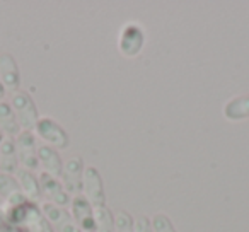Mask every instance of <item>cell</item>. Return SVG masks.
Wrapping results in <instances>:
<instances>
[{"label": "cell", "instance_id": "6da1fadb", "mask_svg": "<svg viewBox=\"0 0 249 232\" xmlns=\"http://www.w3.org/2000/svg\"><path fill=\"white\" fill-rule=\"evenodd\" d=\"M11 106L16 114V118H18L21 130H31L33 132L41 116H39L38 106H36L31 94L26 92V90H18L16 94H12Z\"/></svg>", "mask_w": 249, "mask_h": 232}, {"label": "cell", "instance_id": "7a4b0ae2", "mask_svg": "<svg viewBox=\"0 0 249 232\" xmlns=\"http://www.w3.org/2000/svg\"><path fill=\"white\" fill-rule=\"evenodd\" d=\"M35 135L36 139H41L43 142H46L50 147L60 150H65L70 145V137L67 133V130L63 128L60 123H56L50 116H43L39 118V122L35 126Z\"/></svg>", "mask_w": 249, "mask_h": 232}, {"label": "cell", "instance_id": "3957f363", "mask_svg": "<svg viewBox=\"0 0 249 232\" xmlns=\"http://www.w3.org/2000/svg\"><path fill=\"white\" fill-rule=\"evenodd\" d=\"M143 45H145V31L137 22H128L124 24L120 31L118 38V50L126 58H135L142 53Z\"/></svg>", "mask_w": 249, "mask_h": 232}, {"label": "cell", "instance_id": "277c9868", "mask_svg": "<svg viewBox=\"0 0 249 232\" xmlns=\"http://www.w3.org/2000/svg\"><path fill=\"white\" fill-rule=\"evenodd\" d=\"M16 150H18V159L24 169H29L35 173L39 167L38 161V140H36L35 132L31 130H21L18 137H16Z\"/></svg>", "mask_w": 249, "mask_h": 232}, {"label": "cell", "instance_id": "5b68a950", "mask_svg": "<svg viewBox=\"0 0 249 232\" xmlns=\"http://www.w3.org/2000/svg\"><path fill=\"white\" fill-rule=\"evenodd\" d=\"M82 195L90 201L92 207H104L106 205V190L99 169L94 166H86L82 181Z\"/></svg>", "mask_w": 249, "mask_h": 232}, {"label": "cell", "instance_id": "8992f818", "mask_svg": "<svg viewBox=\"0 0 249 232\" xmlns=\"http://www.w3.org/2000/svg\"><path fill=\"white\" fill-rule=\"evenodd\" d=\"M84 161L82 157L73 156L70 157L67 162H63V171L60 181L65 186V190L69 191L70 196H77L82 195V181H84Z\"/></svg>", "mask_w": 249, "mask_h": 232}, {"label": "cell", "instance_id": "52a82bcc", "mask_svg": "<svg viewBox=\"0 0 249 232\" xmlns=\"http://www.w3.org/2000/svg\"><path fill=\"white\" fill-rule=\"evenodd\" d=\"M39 186H41V198H45L48 203L63 208L72 203V196L69 195V191L65 190V186H63L58 178L41 173L39 174Z\"/></svg>", "mask_w": 249, "mask_h": 232}, {"label": "cell", "instance_id": "ba28073f", "mask_svg": "<svg viewBox=\"0 0 249 232\" xmlns=\"http://www.w3.org/2000/svg\"><path fill=\"white\" fill-rule=\"evenodd\" d=\"M39 207H41V212L46 217V220L55 229V232H82L73 222L70 212L65 210L63 207H56V205L48 203V201L41 203Z\"/></svg>", "mask_w": 249, "mask_h": 232}, {"label": "cell", "instance_id": "9c48e42d", "mask_svg": "<svg viewBox=\"0 0 249 232\" xmlns=\"http://www.w3.org/2000/svg\"><path fill=\"white\" fill-rule=\"evenodd\" d=\"M70 215H72L73 222L82 232H94L96 231V224H94V207L90 201L87 200L84 195H77L72 196V203H70Z\"/></svg>", "mask_w": 249, "mask_h": 232}, {"label": "cell", "instance_id": "30bf717a", "mask_svg": "<svg viewBox=\"0 0 249 232\" xmlns=\"http://www.w3.org/2000/svg\"><path fill=\"white\" fill-rule=\"evenodd\" d=\"M0 80L9 92L16 94L18 90H21V72H19L18 62L11 53L0 55Z\"/></svg>", "mask_w": 249, "mask_h": 232}, {"label": "cell", "instance_id": "8fae6325", "mask_svg": "<svg viewBox=\"0 0 249 232\" xmlns=\"http://www.w3.org/2000/svg\"><path fill=\"white\" fill-rule=\"evenodd\" d=\"M38 161H39V167L43 169V173L60 179L62 171H63V161L58 150L50 145H39Z\"/></svg>", "mask_w": 249, "mask_h": 232}, {"label": "cell", "instance_id": "7c38bea8", "mask_svg": "<svg viewBox=\"0 0 249 232\" xmlns=\"http://www.w3.org/2000/svg\"><path fill=\"white\" fill-rule=\"evenodd\" d=\"M16 179H18L21 191L24 193V196L31 201L38 203L41 200V186H39V178L36 176L33 171L24 169V167H19L18 173H16Z\"/></svg>", "mask_w": 249, "mask_h": 232}, {"label": "cell", "instance_id": "4fadbf2b", "mask_svg": "<svg viewBox=\"0 0 249 232\" xmlns=\"http://www.w3.org/2000/svg\"><path fill=\"white\" fill-rule=\"evenodd\" d=\"M224 118L229 122H242V120L249 118V94H242V96L231 97L227 103L224 104Z\"/></svg>", "mask_w": 249, "mask_h": 232}, {"label": "cell", "instance_id": "5bb4252c", "mask_svg": "<svg viewBox=\"0 0 249 232\" xmlns=\"http://www.w3.org/2000/svg\"><path fill=\"white\" fill-rule=\"evenodd\" d=\"M19 169L18 150H16V140L12 137H5L0 145V173L16 174Z\"/></svg>", "mask_w": 249, "mask_h": 232}, {"label": "cell", "instance_id": "9a60e30c", "mask_svg": "<svg viewBox=\"0 0 249 232\" xmlns=\"http://www.w3.org/2000/svg\"><path fill=\"white\" fill-rule=\"evenodd\" d=\"M0 132L5 137H12V139L21 133V126H19L14 111H12L11 103H5V101L0 103Z\"/></svg>", "mask_w": 249, "mask_h": 232}, {"label": "cell", "instance_id": "2e32d148", "mask_svg": "<svg viewBox=\"0 0 249 232\" xmlns=\"http://www.w3.org/2000/svg\"><path fill=\"white\" fill-rule=\"evenodd\" d=\"M94 224L96 231L94 232H114V215L109 208L94 207Z\"/></svg>", "mask_w": 249, "mask_h": 232}, {"label": "cell", "instance_id": "e0dca14e", "mask_svg": "<svg viewBox=\"0 0 249 232\" xmlns=\"http://www.w3.org/2000/svg\"><path fill=\"white\" fill-rule=\"evenodd\" d=\"M16 193H21V186H19L14 174L0 173V196L4 200H9Z\"/></svg>", "mask_w": 249, "mask_h": 232}, {"label": "cell", "instance_id": "ac0fdd59", "mask_svg": "<svg viewBox=\"0 0 249 232\" xmlns=\"http://www.w3.org/2000/svg\"><path fill=\"white\" fill-rule=\"evenodd\" d=\"M150 222H152L154 232H178L173 224V220H171L166 214H162V212L154 214V217L150 218Z\"/></svg>", "mask_w": 249, "mask_h": 232}, {"label": "cell", "instance_id": "d6986e66", "mask_svg": "<svg viewBox=\"0 0 249 232\" xmlns=\"http://www.w3.org/2000/svg\"><path fill=\"white\" fill-rule=\"evenodd\" d=\"M133 222L135 218L130 215V212H118L114 217V232H133Z\"/></svg>", "mask_w": 249, "mask_h": 232}, {"label": "cell", "instance_id": "ffe728a7", "mask_svg": "<svg viewBox=\"0 0 249 232\" xmlns=\"http://www.w3.org/2000/svg\"><path fill=\"white\" fill-rule=\"evenodd\" d=\"M26 229H28L29 232H55V229H53L52 224L46 220L45 215H39V217L36 218L35 222H31Z\"/></svg>", "mask_w": 249, "mask_h": 232}, {"label": "cell", "instance_id": "44dd1931", "mask_svg": "<svg viewBox=\"0 0 249 232\" xmlns=\"http://www.w3.org/2000/svg\"><path fill=\"white\" fill-rule=\"evenodd\" d=\"M133 232H154L152 222L147 215H140L133 222Z\"/></svg>", "mask_w": 249, "mask_h": 232}, {"label": "cell", "instance_id": "7402d4cb", "mask_svg": "<svg viewBox=\"0 0 249 232\" xmlns=\"http://www.w3.org/2000/svg\"><path fill=\"white\" fill-rule=\"evenodd\" d=\"M12 227H14V224H12L11 218H9L5 208L0 207V232H9Z\"/></svg>", "mask_w": 249, "mask_h": 232}, {"label": "cell", "instance_id": "603a6c76", "mask_svg": "<svg viewBox=\"0 0 249 232\" xmlns=\"http://www.w3.org/2000/svg\"><path fill=\"white\" fill-rule=\"evenodd\" d=\"M5 94H7V90H5L4 84H2V80H0V103H2V101H4Z\"/></svg>", "mask_w": 249, "mask_h": 232}, {"label": "cell", "instance_id": "cb8c5ba5", "mask_svg": "<svg viewBox=\"0 0 249 232\" xmlns=\"http://www.w3.org/2000/svg\"><path fill=\"white\" fill-rule=\"evenodd\" d=\"M4 139H5V135L2 132H0V145H2V140H4Z\"/></svg>", "mask_w": 249, "mask_h": 232}]
</instances>
